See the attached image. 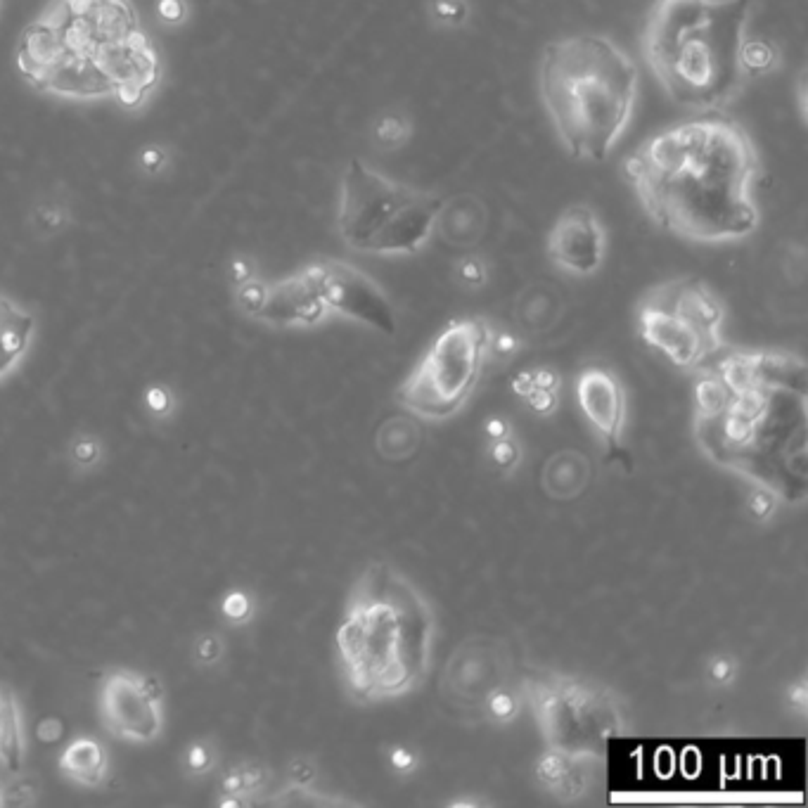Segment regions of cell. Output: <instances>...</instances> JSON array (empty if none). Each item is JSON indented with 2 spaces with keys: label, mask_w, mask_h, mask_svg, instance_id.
Here are the masks:
<instances>
[{
  "label": "cell",
  "mask_w": 808,
  "mask_h": 808,
  "mask_svg": "<svg viewBox=\"0 0 808 808\" xmlns=\"http://www.w3.org/2000/svg\"><path fill=\"white\" fill-rule=\"evenodd\" d=\"M493 458H496L498 465H512L517 460V448L515 444H510V441H498L496 446H493Z\"/></svg>",
  "instance_id": "603a6c76"
},
{
  "label": "cell",
  "mask_w": 808,
  "mask_h": 808,
  "mask_svg": "<svg viewBox=\"0 0 808 808\" xmlns=\"http://www.w3.org/2000/svg\"><path fill=\"white\" fill-rule=\"evenodd\" d=\"M247 600L245 598H233V600H228V614L233 619H240V617H245L247 614Z\"/></svg>",
  "instance_id": "83f0119b"
},
{
  "label": "cell",
  "mask_w": 808,
  "mask_h": 808,
  "mask_svg": "<svg viewBox=\"0 0 808 808\" xmlns=\"http://www.w3.org/2000/svg\"><path fill=\"white\" fill-rule=\"evenodd\" d=\"M166 391H155L152 389L150 391V408L155 410V413H162V410H169V401H164L166 399Z\"/></svg>",
  "instance_id": "4316f807"
},
{
  "label": "cell",
  "mask_w": 808,
  "mask_h": 808,
  "mask_svg": "<svg viewBox=\"0 0 808 808\" xmlns=\"http://www.w3.org/2000/svg\"><path fill=\"white\" fill-rule=\"evenodd\" d=\"M790 700H792V702H799V709L806 707V685H804V683H799V690L794 692Z\"/></svg>",
  "instance_id": "f1b7e54d"
},
{
  "label": "cell",
  "mask_w": 808,
  "mask_h": 808,
  "mask_svg": "<svg viewBox=\"0 0 808 808\" xmlns=\"http://www.w3.org/2000/svg\"><path fill=\"white\" fill-rule=\"evenodd\" d=\"M394 763H396V766H399V768H408V766H410V763H413V759H410V756H408V754H403V752H396V754H394Z\"/></svg>",
  "instance_id": "f546056e"
},
{
  "label": "cell",
  "mask_w": 808,
  "mask_h": 808,
  "mask_svg": "<svg viewBox=\"0 0 808 808\" xmlns=\"http://www.w3.org/2000/svg\"><path fill=\"white\" fill-rule=\"evenodd\" d=\"M771 510H773L771 491H766V489L756 491L754 498H752V512H754V515L756 517H766Z\"/></svg>",
  "instance_id": "cb8c5ba5"
},
{
  "label": "cell",
  "mask_w": 808,
  "mask_h": 808,
  "mask_svg": "<svg viewBox=\"0 0 808 808\" xmlns=\"http://www.w3.org/2000/svg\"><path fill=\"white\" fill-rule=\"evenodd\" d=\"M36 337V318L22 304L0 294V382L27 358Z\"/></svg>",
  "instance_id": "9a60e30c"
},
{
  "label": "cell",
  "mask_w": 808,
  "mask_h": 808,
  "mask_svg": "<svg viewBox=\"0 0 808 808\" xmlns=\"http://www.w3.org/2000/svg\"><path fill=\"white\" fill-rule=\"evenodd\" d=\"M235 301L245 316L275 327H311L330 316L306 268L275 282L252 275L235 285Z\"/></svg>",
  "instance_id": "8fae6325"
},
{
  "label": "cell",
  "mask_w": 808,
  "mask_h": 808,
  "mask_svg": "<svg viewBox=\"0 0 808 808\" xmlns=\"http://www.w3.org/2000/svg\"><path fill=\"white\" fill-rule=\"evenodd\" d=\"M27 756L22 704L8 688H0V768L5 773H22Z\"/></svg>",
  "instance_id": "e0dca14e"
},
{
  "label": "cell",
  "mask_w": 808,
  "mask_h": 808,
  "mask_svg": "<svg viewBox=\"0 0 808 808\" xmlns=\"http://www.w3.org/2000/svg\"><path fill=\"white\" fill-rule=\"evenodd\" d=\"M391 441L389 444H380V451H387L384 455H389V458H396V451L401 455H408L413 453L415 448V441L410 439V434H413V425H403V422H391Z\"/></svg>",
  "instance_id": "d6986e66"
},
{
  "label": "cell",
  "mask_w": 808,
  "mask_h": 808,
  "mask_svg": "<svg viewBox=\"0 0 808 808\" xmlns=\"http://www.w3.org/2000/svg\"><path fill=\"white\" fill-rule=\"evenodd\" d=\"M98 716L117 740L150 745L164 730V695L152 676L133 669H112L100 678Z\"/></svg>",
  "instance_id": "9c48e42d"
},
{
  "label": "cell",
  "mask_w": 808,
  "mask_h": 808,
  "mask_svg": "<svg viewBox=\"0 0 808 808\" xmlns=\"http://www.w3.org/2000/svg\"><path fill=\"white\" fill-rule=\"evenodd\" d=\"M733 664L728 662V659H716L714 664H711V676H714V681L718 683H728L730 678H733Z\"/></svg>",
  "instance_id": "484cf974"
},
{
  "label": "cell",
  "mask_w": 808,
  "mask_h": 808,
  "mask_svg": "<svg viewBox=\"0 0 808 808\" xmlns=\"http://www.w3.org/2000/svg\"><path fill=\"white\" fill-rule=\"evenodd\" d=\"M624 176L645 214L688 242L730 245L759 228L761 159L735 119H690L654 133L628 155Z\"/></svg>",
  "instance_id": "6da1fadb"
},
{
  "label": "cell",
  "mask_w": 808,
  "mask_h": 808,
  "mask_svg": "<svg viewBox=\"0 0 808 808\" xmlns=\"http://www.w3.org/2000/svg\"><path fill=\"white\" fill-rule=\"evenodd\" d=\"M72 455L79 465H95L100 458V444L91 436H81L72 448Z\"/></svg>",
  "instance_id": "44dd1931"
},
{
  "label": "cell",
  "mask_w": 808,
  "mask_h": 808,
  "mask_svg": "<svg viewBox=\"0 0 808 808\" xmlns=\"http://www.w3.org/2000/svg\"><path fill=\"white\" fill-rule=\"evenodd\" d=\"M636 95V62L612 38L574 34L543 50L541 100L574 159H607L631 121Z\"/></svg>",
  "instance_id": "5b68a950"
},
{
  "label": "cell",
  "mask_w": 808,
  "mask_h": 808,
  "mask_svg": "<svg viewBox=\"0 0 808 808\" xmlns=\"http://www.w3.org/2000/svg\"><path fill=\"white\" fill-rule=\"evenodd\" d=\"M60 773L74 785L95 790L105 782L109 773V756L107 749L93 737H76L62 749L60 754Z\"/></svg>",
  "instance_id": "2e32d148"
},
{
  "label": "cell",
  "mask_w": 808,
  "mask_h": 808,
  "mask_svg": "<svg viewBox=\"0 0 808 808\" xmlns=\"http://www.w3.org/2000/svg\"><path fill=\"white\" fill-rule=\"evenodd\" d=\"M157 12L166 24H181L188 17V5L185 0H159Z\"/></svg>",
  "instance_id": "7402d4cb"
},
{
  "label": "cell",
  "mask_w": 808,
  "mask_h": 808,
  "mask_svg": "<svg viewBox=\"0 0 808 808\" xmlns=\"http://www.w3.org/2000/svg\"><path fill=\"white\" fill-rule=\"evenodd\" d=\"M548 256L562 271L593 275L605 256V233L588 204H572L557 216L548 233Z\"/></svg>",
  "instance_id": "7c38bea8"
},
{
  "label": "cell",
  "mask_w": 808,
  "mask_h": 808,
  "mask_svg": "<svg viewBox=\"0 0 808 808\" xmlns=\"http://www.w3.org/2000/svg\"><path fill=\"white\" fill-rule=\"evenodd\" d=\"M0 806H5V782L0 780Z\"/></svg>",
  "instance_id": "4dcf8cb0"
},
{
  "label": "cell",
  "mask_w": 808,
  "mask_h": 808,
  "mask_svg": "<svg viewBox=\"0 0 808 808\" xmlns=\"http://www.w3.org/2000/svg\"><path fill=\"white\" fill-rule=\"evenodd\" d=\"M721 299L700 278H673L652 287L638 306L640 335L681 368H695L723 344Z\"/></svg>",
  "instance_id": "52a82bcc"
},
{
  "label": "cell",
  "mask_w": 808,
  "mask_h": 808,
  "mask_svg": "<svg viewBox=\"0 0 808 808\" xmlns=\"http://www.w3.org/2000/svg\"><path fill=\"white\" fill-rule=\"evenodd\" d=\"M441 214V197L410 188L370 169L361 159L346 164L339 185L337 230L346 247L361 254L396 256L422 249Z\"/></svg>",
  "instance_id": "8992f818"
},
{
  "label": "cell",
  "mask_w": 808,
  "mask_h": 808,
  "mask_svg": "<svg viewBox=\"0 0 808 808\" xmlns=\"http://www.w3.org/2000/svg\"><path fill=\"white\" fill-rule=\"evenodd\" d=\"M600 711L598 697L583 692L579 685H562L541 695V714L548 723V735L562 747H572V742L583 745L593 723H600Z\"/></svg>",
  "instance_id": "4fadbf2b"
},
{
  "label": "cell",
  "mask_w": 808,
  "mask_h": 808,
  "mask_svg": "<svg viewBox=\"0 0 808 808\" xmlns=\"http://www.w3.org/2000/svg\"><path fill=\"white\" fill-rule=\"evenodd\" d=\"M576 394H579L583 415L595 432L612 448L619 446L621 432H624L626 401L617 377L602 368L583 370L576 384Z\"/></svg>",
  "instance_id": "5bb4252c"
},
{
  "label": "cell",
  "mask_w": 808,
  "mask_h": 808,
  "mask_svg": "<svg viewBox=\"0 0 808 808\" xmlns=\"http://www.w3.org/2000/svg\"><path fill=\"white\" fill-rule=\"evenodd\" d=\"M327 313L363 323L382 335H394L396 316L387 294L373 278L346 261L323 259L306 266Z\"/></svg>",
  "instance_id": "30bf717a"
},
{
  "label": "cell",
  "mask_w": 808,
  "mask_h": 808,
  "mask_svg": "<svg viewBox=\"0 0 808 808\" xmlns=\"http://www.w3.org/2000/svg\"><path fill=\"white\" fill-rule=\"evenodd\" d=\"M164 159H166V155H164V150L162 147H147V150H143V155H140V164L145 166L147 171H159V166L164 164Z\"/></svg>",
  "instance_id": "d4e9b609"
},
{
  "label": "cell",
  "mask_w": 808,
  "mask_h": 808,
  "mask_svg": "<svg viewBox=\"0 0 808 808\" xmlns=\"http://www.w3.org/2000/svg\"><path fill=\"white\" fill-rule=\"evenodd\" d=\"M752 0H654L643 24V57L676 105L728 107L747 81Z\"/></svg>",
  "instance_id": "277c9868"
},
{
  "label": "cell",
  "mask_w": 808,
  "mask_h": 808,
  "mask_svg": "<svg viewBox=\"0 0 808 808\" xmlns=\"http://www.w3.org/2000/svg\"><path fill=\"white\" fill-rule=\"evenodd\" d=\"M572 453L555 455L545 470V489L553 493L555 498H572L576 493L586 489L588 482V460L583 455L574 453V463H569Z\"/></svg>",
  "instance_id": "ac0fdd59"
},
{
  "label": "cell",
  "mask_w": 808,
  "mask_h": 808,
  "mask_svg": "<svg viewBox=\"0 0 808 808\" xmlns=\"http://www.w3.org/2000/svg\"><path fill=\"white\" fill-rule=\"evenodd\" d=\"M432 640L434 614L425 595L389 564H370L337 631L349 690L368 702L413 692L427 676Z\"/></svg>",
  "instance_id": "3957f363"
},
{
  "label": "cell",
  "mask_w": 808,
  "mask_h": 808,
  "mask_svg": "<svg viewBox=\"0 0 808 808\" xmlns=\"http://www.w3.org/2000/svg\"><path fill=\"white\" fill-rule=\"evenodd\" d=\"M195 654L202 664L214 666L223 657V643L218 636H202L195 645Z\"/></svg>",
  "instance_id": "ffe728a7"
},
{
  "label": "cell",
  "mask_w": 808,
  "mask_h": 808,
  "mask_svg": "<svg viewBox=\"0 0 808 808\" xmlns=\"http://www.w3.org/2000/svg\"><path fill=\"white\" fill-rule=\"evenodd\" d=\"M15 64L57 100H114L138 112L162 81V55L133 0H50L19 34Z\"/></svg>",
  "instance_id": "7a4b0ae2"
},
{
  "label": "cell",
  "mask_w": 808,
  "mask_h": 808,
  "mask_svg": "<svg viewBox=\"0 0 808 808\" xmlns=\"http://www.w3.org/2000/svg\"><path fill=\"white\" fill-rule=\"evenodd\" d=\"M489 346L491 332L484 320H453L401 384L396 399L429 420H444L458 413L482 377Z\"/></svg>",
  "instance_id": "ba28073f"
}]
</instances>
